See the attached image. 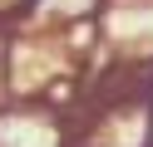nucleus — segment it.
Wrapping results in <instances>:
<instances>
[{
    "label": "nucleus",
    "instance_id": "nucleus-1",
    "mask_svg": "<svg viewBox=\"0 0 153 147\" xmlns=\"http://www.w3.org/2000/svg\"><path fill=\"white\" fill-rule=\"evenodd\" d=\"M0 147H64L59 118L45 108H5L0 113Z\"/></svg>",
    "mask_w": 153,
    "mask_h": 147
}]
</instances>
